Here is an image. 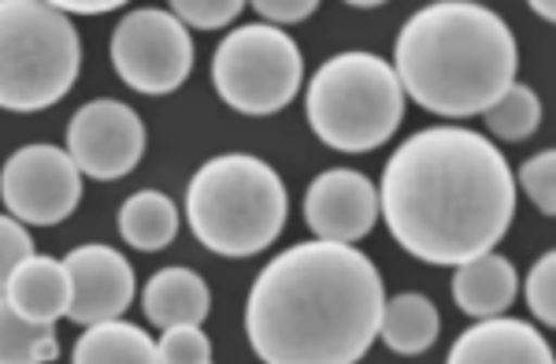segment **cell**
<instances>
[{"label":"cell","instance_id":"6da1fadb","mask_svg":"<svg viewBox=\"0 0 556 364\" xmlns=\"http://www.w3.org/2000/svg\"><path fill=\"white\" fill-rule=\"evenodd\" d=\"M379 216L393 242L434 268H460L508 235L516 179L508 160L471 127H427L393 149L379 183Z\"/></svg>","mask_w":556,"mask_h":364},{"label":"cell","instance_id":"7a4b0ae2","mask_svg":"<svg viewBox=\"0 0 556 364\" xmlns=\"http://www.w3.org/2000/svg\"><path fill=\"white\" fill-rule=\"evenodd\" d=\"M382 275L356 246L301 242L267 261L245 301L264 364H356L379 339Z\"/></svg>","mask_w":556,"mask_h":364},{"label":"cell","instance_id":"3957f363","mask_svg":"<svg viewBox=\"0 0 556 364\" xmlns=\"http://www.w3.org/2000/svg\"><path fill=\"white\" fill-rule=\"evenodd\" d=\"M519 49L493 8L434 0L408 15L393 49V75L405 97L442 120L482 115L516 83Z\"/></svg>","mask_w":556,"mask_h":364},{"label":"cell","instance_id":"277c9868","mask_svg":"<svg viewBox=\"0 0 556 364\" xmlns=\"http://www.w3.org/2000/svg\"><path fill=\"white\" fill-rule=\"evenodd\" d=\"M286 186L267 160L223 153L186 186V219L197 242L219 256H256L286 227Z\"/></svg>","mask_w":556,"mask_h":364},{"label":"cell","instance_id":"5b68a950","mask_svg":"<svg viewBox=\"0 0 556 364\" xmlns=\"http://www.w3.org/2000/svg\"><path fill=\"white\" fill-rule=\"evenodd\" d=\"M405 101L393 64L375 52H338L312 75L304 112L327 149L371 153L397 135Z\"/></svg>","mask_w":556,"mask_h":364},{"label":"cell","instance_id":"8992f818","mask_svg":"<svg viewBox=\"0 0 556 364\" xmlns=\"http://www.w3.org/2000/svg\"><path fill=\"white\" fill-rule=\"evenodd\" d=\"M78 67L83 41L52 0H0V109H52L71 93Z\"/></svg>","mask_w":556,"mask_h":364},{"label":"cell","instance_id":"52a82bcc","mask_svg":"<svg viewBox=\"0 0 556 364\" xmlns=\"http://www.w3.org/2000/svg\"><path fill=\"white\" fill-rule=\"evenodd\" d=\"M304 83V57L298 41L267 23L230 30L212 57V86L241 115L282 112Z\"/></svg>","mask_w":556,"mask_h":364},{"label":"cell","instance_id":"ba28073f","mask_svg":"<svg viewBox=\"0 0 556 364\" xmlns=\"http://www.w3.org/2000/svg\"><path fill=\"white\" fill-rule=\"evenodd\" d=\"M112 67L134 93H175L193 71V38L167 8H134L112 30Z\"/></svg>","mask_w":556,"mask_h":364},{"label":"cell","instance_id":"9c48e42d","mask_svg":"<svg viewBox=\"0 0 556 364\" xmlns=\"http://www.w3.org/2000/svg\"><path fill=\"white\" fill-rule=\"evenodd\" d=\"M0 201L23 227L64 224L83 201V172L67 149L49 141L23 146L0 167Z\"/></svg>","mask_w":556,"mask_h":364},{"label":"cell","instance_id":"30bf717a","mask_svg":"<svg viewBox=\"0 0 556 364\" xmlns=\"http://www.w3.org/2000/svg\"><path fill=\"white\" fill-rule=\"evenodd\" d=\"M67 156L97 183L123 179L146 156V123L130 104L112 97L89 101L67 123Z\"/></svg>","mask_w":556,"mask_h":364},{"label":"cell","instance_id":"8fae6325","mask_svg":"<svg viewBox=\"0 0 556 364\" xmlns=\"http://www.w3.org/2000/svg\"><path fill=\"white\" fill-rule=\"evenodd\" d=\"M64 268L71 279L67 319L78 327L123 319L134 294H138L130 261L115 246H101V242L78 246V250H71L64 256Z\"/></svg>","mask_w":556,"mask_h":364},{"label":"cell","instance_id":"7c38bea8","mask_svg":"<svg viewBox=\"0 0 556 364\" xmlns=\"http://www.w3.org/2000/svg\"><path fill=\"white\" fill-rule=\"evenodd\" d=\"M304 219L319 242L356 246L379 224V186L353 167H330L304 193Z\"/></svg>","mask_w":556,"mask_h":364},{"label":"cell","instance_id":"4fadbf2b","mask_svg":"<svg viewBox=\"0 0 556 364\" xmlns=\"http://www.w3.org/2000/svg\"><path fill=\"white\" fill-rule=\"evenodd\" d=\"M445 364H556L545 335L516 316L475 319V327L453 342Z\"/></svg>","mask_w":556,"mask_h":364},{"label":"cell","instance_id":"5bb4252c","mask_svg":"<svg viewBox=\"0 0 556 364\" xmlns=\"http://www.w3.org/2000/svg\"><path fill=\"white\" fill-rule=\"evenodd\" d=\"M12 305V313H20L30 324H49L56 327L60 316H67L71 309V279L64 261L56 256H26L23 264H15V272L8 275L4 294H0Z\"/></svg>","mask_w":556,"mask_h":364},{"label":"cell","instance_id":"9a60e30c","mask_svg":"<svg viewBox=\"0 0 556 364\" xmlns=\"http://www.w3.org/2000/svg\"><path fill=\"white\" fill-rule=\"evenodd\" d=\"M141 309H146L149 324L167 331V327H201L212 313V290L204 275L193 268H160L149 275L146 290H141Z\"/></svg>","mask_w":556,"mask_h":364},{"label":"cell","instance_id":"2e32d148","mask_svg":"<svg viewBox=\"0 0 556 364\" xmlns=\"http://www.w3.org/2000/svg\"><path fill=\"white\" fill-rule=\"evenodd\" d=\"M516 294H519V275L513 268V261L501 253L475 256V261L460 264L453 275V301L471 319L505 316Z\"/></svg>","mask_w":556,"mask_h":364},{"label":"cell","instance_id":"e0dca14e","mask_svg":"<svg viewBox=\"0 0 556 364\" xmlns=\"http://www.w3.org/2000/svg\"><path fill=\"white\" fill-rule=\"evenodd\" d=\"M438 331H442V316H438V305L427 294L405 290V294L390 298L382 305L379 339L386 342V350L401 353V357L427 353L438 342Z\"/></svg>","mask_w":556,"mask_h":364},{"label":"cell","instance_id":"ac0fdd59","mask_svg":"<svg viewBox=\"0 0 556 364\" xmlns=\"http://www.w3.org/2000/svg\"><path fill=\"white\" fill-rule=\"evenodd\" d=\"M123 242L141 253H160L178 238V205L160 190H138L119 209Z\"/></svg>","mask_w":556,"mask_h":364},{"label":"cell","instance_id":"d6986e66","mask_svg":"<svg viewBox=\"0 0 556 364\" xmlns=\"http://www.w3.org/2000/svg\"><path fill=\"white\" fill-rule=\"evenodd\" d=\"M71 364H160L156 342L127 319H108L93 324L78 335Z\"/></svg>","mask_w":556,"mask_h":364},{"label":"cell","instance_id":"ffe728a7","mask_svg":"<svg viewBox=\"0 0 556 364\" xmlns=\"http://www.w3.org/2000/svg\"><path fill=\"white\" fill-rule=\"evenodd\" d=\"M60 357L56 327L30 324L0 298V364H49Z\"/></svg>","mask_w":556,"mask_h":364},{"label":"cell","instance_id":"44dd1931","mask_svg":"<svg viewBox=\"0 0 556 364\" xmlns=\"http://www.w3.org/2000/svg\"><path fill=\"white\" fill-rule=\"evenodd\" d=\"M482 120H486V130L493 138L527 141L538 127H542V101H538V93L531 86L513 83L505 90V97H497V101L482 112Z\"/></svg>","mask_w":556,"mask_h":364},{"label":"cell","instance_id":"7402d4cb","mask_svg":"<svg viewBox=\"0 0 556 364\" xmlns=\"http://www.w3.org/2000/svg\"><path fill=\"white\" fill-rule=\"evenodd\" d=\"M245 0H175L167 12L175 15L186 30H223L245 12Z\"/></svg>","mask_w":556,"mask_h":364},{"label":"cell","instance_id":"603a6c76","mask_svg":"<svg viewBox=\"0 0 556 364\" xmlns=\"http://www.w3.org/2000/svg\"><path fill=\"white\" fill-rule=\"evenodd\" d=\"M516 186L531 198V205L542 212V216H553L556 212V153L553 149L527 160V164L519 167Z\"/></svg>","mask_w":556,"mask_h":364},{"label":"cell","instance_id":"cb8c5ba5","mask_svg":"<svg viewBox=\"0 0 556 364\" xmlns=\"http://www.w3.org/2000/svg\"><path fill=\"white\" fill-rule=\"evenodd\" d=\"M523 294H527V305L538 324L553 327L556 324V253H542L538 261L531 264L527 272V283H523Z\"/></svg>","mask_w":556,"mask_h":364},{"label":"cell","instance_id":"d4e9b609","mask_svg":"<svg viewBox=\"0 0 556 364\" xmlns=\"http://www.w3.org/2000/svg\"><path fill=\"white\" fill-rule=\"evenodd\" d=\"M160 364H212V342L201 327H167L156 342Z\"/></svg>","mask_w":556,"mask_h":364},{"label":"cell","instance_id":"484cf974","mask_svg":"<svg viewBox=\"0 0 556 364\" xmlns=\"http://www.w3.org/2000/svg\"><path fill=\"white\" fill-rule=\"evenodd\" d=\"M26 256H34V238L20 219L0 216V294H4L8 275L15 272V264H23Z\"/></svg>","mask_w":556,"mask_h":364},{"label":"cell","instance_id":"4316f807","mask_svg":"<svg viewBox=\"0 0 556 364\" xmlns=\"http://www.w3.org/2000/svg\"><path fill=\"white\" fill-rule=\"evenodd\" d=\"M260 12V23L267 26H290V23H304L308 15H316V0H256V4H249Z\"/></svg>","mask_w":556,"mask_h":364},{"label":"cell","instance_id":"83f0119b","mask_svg":"<svg viewBox=\"0 0 556 364\" xmlns=\"http://www.w3.org/2000/svg\"><path fill=\"white\" fill-rule=\"evenodd\" d=\"M52 8H60L64 15H101L112 8H127L123 0H52Z\"/></svg>","mask_w":556,"mask_h":364},{"label":"cell","instance_id":"f1b7e54d","mask_svg":"<svg viewBox=\"0 0 556 364\" xmlns=\"http://www.w3.org/2000/svg\"><path fill=\"white\" fill-rule=\"evenodd\" d=\"M531 8H534L538 15H542L545 23H553V15H556V12H553V4H549V0H531Z\"/></svg>","mask_w":556,"mask_h":364}]
</instances>
